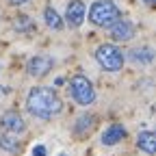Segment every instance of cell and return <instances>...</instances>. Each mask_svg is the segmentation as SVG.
I'll return each instance as SVG.
<instances>
[{
  "mask_svg": "<svg viewBox=\"0 0 156 156\" xmlns=\"http://www.w3.org/2000/svg\"><path fill=\"white\" fill-rule=\"evenodd\" d=\"M124 136H126V128H124L122 124H111V126L102 132V143H104V145H115V143H119Z\"/></svg>",
  "mask_w": 156,
  "mask_h": 156,
  "instance_id": "cell-9",
  "label": "cell"
},
{
  "mask_svg": "<svg viewBox=\"0 0 156 156\" xmlns=\"http://www.w3.org/2000/svg\"><path fill=\"white\" fill-rule=\"evenodd\" d=\"M69 93L76 100V104H80V106H89L95 100V89H93L91 80L83 74H76L69 80Z\"/></svg>",
  "mask_w": 156,
  "mask_h": 156,
  "instance_id": "cell-4",
  "label": "cell"
},
{
  "mask_svg": "<svg viewBox=\"0 0 156 156\" xmlns=\"http://www.w3.org/2000/svg\"><path fill=\"white\" fill-rule=\"evenodd\" d=\"M108 28H111V37L115 39V41H130V39L134 37V24L130 22V20H126V17H119Z\"/></svg>",
  "mask_w": 156,
  "mask_h": 156,
  "instance_id": "cell-6",
  "label": "cell"
},
{
  "mask_svg": "<svg viewBox=\"0 0 156 156\" xmlns=\"http://www.w3.org/2000/svg\"><path fill=\"white\" fill-rule=\"evenodd\" d=\"M44 20H46L48 28H52V30H61V28H63V20H61V15H58L56 9H52V7H46Z\"/></svg>",
  "mask_w": 156,
  "mask_h": 156,
  "instance_id": "cell-12",
  "label": "cell"
},
{
  "mask_svg": "<svg viewBox=\"0 0 156 156\" xmlns=\"http://www.w3.org/2000/svg\"><path fill=\"white\" fill-rule=\"evenodd\" d=\"M33 156H46V147H44V145H37V147L33 150Z\"/></svg>",
  "mask_w": 156,
  "mask_h": 156,
  "instance_id": "cell-16",
  "label": "cell"
},
{
  "mask_svg": "<svg viewBox=\"0 0 156 156\" xmlns=\"http://www.w3.org/2000/svg\"><path fill=\"white\" fill-rule=\"evenodd\" d=\"M136 145H139V150L145 152L147 156H154L156 154V134L150 132V130L139 132V136H136Z\"/></svg>",
  "mask_w": 156,
  "mask_h": 156,
  "instance_id": "cell-10",
  "label": "cell"
},
{
  "mask_svg": "<svg viewBox=\"0 0 156 156\" xmlns=\"http://www.w3.org/2000/svg\"><path fill=\"white\" fill-rule=\"evenodd\" d=\"M0 126H2V130L9 132V134H20V132L26 130V124L22 119V115L15 113V111H7L2 117H0Z\"/></svg>",
  "mask_w": 156,
  "mask_h": 156,
  "instance_id": "cell-7",
  "label": "cell"
},
{
  "mask_svg": "<svg viewBox=\"0 0 156 156\" xmlns=\"http://www.w3.org/2000/svg\"><path fill=\"white\" fill-rule=\"evenodd\" d=\"M30 28H33V24H30V20L26 15H20L15 20V30H30Z\"/></svg>",
  "mask_w": 156,
  "mask_h": 156,
  "instance_id": "cell-15",
  "label": "cell"
},
{
  "mask_svg": "<svg viewBox=\"0 0 156 156\" xmlns=\"http://www.w3.org/2000/svg\"><path fill=\"white\" fill-rule=\"evenodd\" d=\"M26 108L33 117L39 119H52L54 115H58L63 111V102L56 95L54 89L50 87H35L30 89L28 98H26Z\"/></svg>",
  "mask_w": 156,
  "mask_h": 156,
  "instance_id": "cell-1",
  "label": "cell"
},
{
  "mask_svg": "<svg viewBox=\"0 0 156 156\" xmlns=\"http://www.w3.org/2000/svg\"><path fill=\"white\" fill-rule=\"evenodd\" d=\"M9 2H11V5H15V7H17V5H24V2H28V0H9Z\"/></svg>",
  "mask_w": 156,
  "mask_h": 156,
  "instance_id": "cell-17",
  "label": "cell"
},
{
  "mask_svg": "<svg viewBox=\"0 0 156 156\" xmlns=\"http://www.w3.org/2000/svg\"><path fill=\"white\" fill-rule=\"evenodd\" d=\"M0 147L2 150H7V152H17L20 150V141L17 139H13V134H2L0 136Z\"/></svg>",
  "mask_w": 156,
  "mask_h": 156,
  "instance_id": "cell-14",
  "label": "cell"
},
{
  "mask_svg": "<svg viewBox=\"0 0 156 156\" xmlns=\"http://www.w3.org/2000/svg\"><path fill=\"white\" fill-rule=\"evenodd\" d=\"M130 61L132 63H139V65H147V63L154 61V50L150 46L134 48V50H130Z\"/></svg>",
  "mask_w": 156,
  "mask_h": 156,
  "instance_id": "cell-11",
  "label": "cell"
},
{
  "mask_svg": "<svg viewBox=\"0 0 156 156\" xmlns=\"http://www.w3.org/2000/svg\"><path fill=\"white\" fill-rule=\"evenodd\" d=\"M91 126H93V115H80V117L76 119L74 132H76V134H85V132L91 130Z\"/></svg>",
  "mask_w": 156,
  "mask_h": 156,
  "instance_id": "cell-13",
  "label": "cell"
},
{
  "mask_svg": "<svg viewBox=\"0 0 156 156\" xmlns=\"http://www.w3.org/2000/svg\"><path fill=\"white\" fill-rule=\"evenodd\" d=\"M143 2H145V5H150V7H152V5H154V0H143Z\"/></svg>",
  "mask_w": 156,
  "mask_h": 156,
  "instance_id": "cell-18",
  "label": "cell"
},
{
  "mask_svg": "<svg viewBox=\"0 0 156 156\" xmlns=\"http://www.w3.org/2000/svg\"><path fill=\"white\" fill-rule=\"evenodd\" d=\"M52 67H54V61H52V56H48V54H37V56H33L30 61L26 63L28 74H30V76H35V78L46 76Z\"/></svg>",
  "mask_w": 156,
  "mask_h": 156,
  "instance_id": "cell-5",
  "label": "cell"
},
{
  "mask_svg": "<svg viewBox=\"0 0 156 156\" xmlns=\"http://www.w3.org/2000/svg\"><path fill=\"white\" fill-rule=\"evenodd\" d=\"M95 61L102 69L106 72H119L124 67V52L117 48L115 44H102L95 50Z\"/></svg>",
  "mask_w": 156,
  "mask_h": 156,
  "instance_id": "cell-3",
  "label": "cell"
},
{
  "mask_svg": "<svg viewBox=\"0 0 156 156\" xmlns=\"http://www.w3.org/2000/svg\"><path fill=\"white\" fill-rule=\"evenodd\" d=\"M122 17V11L113 0H95L89 9V22L93 26H102L108 28L111 24H115Z\"/></svg>",
  "mask_w": 156,
  "mask_h": 156,
  "instance_id": "cell-2",
  "label": "cell"
},
{
  "mask_svg": "<svg viewBox=\"0 0 156 156\" xmlns=\"http://www.w3.org/2000/svg\"><path fill=\"white\" fill-rule=\"evenodd\" d=\"M85 15H87V9L83 5V0H69L67 11H65V22L72 28H78V26L85 22Z\"/></svg>",
  "mask_w": 156,
  "mask_h": 156,
  "instance_id": "cell-8",
  "label": "cell"
}]
</instances>
